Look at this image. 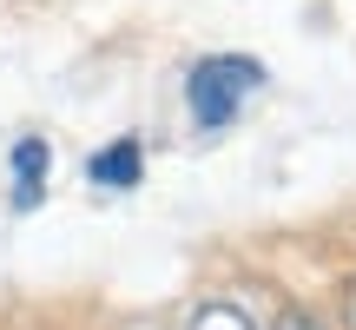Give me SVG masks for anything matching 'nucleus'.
Wrapping results in <instances>:
<instances>
[{
    "label": "nucleus",
    "mask_w": 356,
    "mask_h": 330,
    "mask_svg": "<svg viewBox=\"0 0 356 330\" xmlns=\"http://www.w3.org/2000/svg\"><path fill=\"white\" fill-rule=\"evenodd\" d=\"M191 330H257V324L244 317L238 304H204L198 317H191Z\"/></svg>",
    "instance_id": "obj_4"
},
{
    "label": "nucleus",
    "mask_w": 356,
    "mask_h": 330,
    "mask_svg": "<svg viewBox=\"0 0 356 330\" xmlns=\"http://www.w3.org/2000/svg\"><path fill=\"white\" fill-rule=\"evenodd\" d=\"M86 178H92V185H106V191L139 185V139H119V146H106V152H92Z\"/></svg>",
    "instance_id": "obj_2"
},
{
    "label": "nucleus",
    "mask_w": 356,
    "mask_h": 330,
    "mask_svg": "<svg viewBox=\"0 0 356 330\" xmlns=\"http://www.w3.org/2000/svg\"><path fill=\"white\" fill-rule=\"evenodd\" d=\"M350 330H356V284H350Z\"/></svg>",
    "instance_id": "obj_6"
},
{
    "label": "nucleus",
    "mask_w": 356,
    "mask_h": 330,
    "mask_svg": "<svg viewBox=\"0 0 356 330\" xmlns=\"http://www.w3.org/2000/svg\"><path fill=\"white\" fill-rule=\"evenodd\" d=\"M264 86V66L244 60V53H218V60L191 66V113H198L204 132H225L238 119V106Z\"/></svg>",
    "instance_id": "obj_1"
},
{
    "label": "nucleus",
    "mask_w": 356,
    "mask_h": 330,
    "mask_svg": "<svg viewBox=\"0 0 356 330\" xmlns=\"http://www.w3.org/2000/svg\"><path fill=\"white\" fill-rule=\"evenodd\" d=\"M47 165H53L47 139H20V146H13V205H33V198H40Z\"/></svg>",
    "instance_id": "obj_3"
},
{
    "label": "nucleus",
    "mask_w": 356,
    "mask_h": 330,
    "mask_svg": "<svg viewBox=\"0 0 356 330\" xmlns=\"http://www.w3.org/2000/svg\"><path fill=\"white\" fill-rule=\"evenodd\" d=\"M270 330H323V324L310 317V311H297V304H291V311H277V324H270Z\"/></svg>",
    "instance_id": "obj_5"
}]
</instances>
